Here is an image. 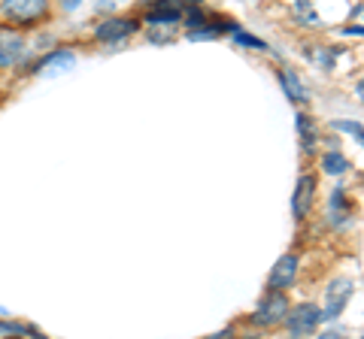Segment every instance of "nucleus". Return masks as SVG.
<instances>
[{
    "label": "nucleus",
    "mask_w": 364,
    "mask_h": 339,
    "mask_svg": "<svg viewBox=\"0 0 364 339\" xmlns=\"http://www.w3.org/2000/svg\"><path fill=\"white\" fill-rule=\"evenodd\" d=\"M331 128H337V130H346V133H352L361 145H364V124H358V121H331Z\"/></svg>",
    "instance_id": "obj_18"
},
{
    "label": "nucleus",
    "mask_w": 364,
    "mask_h": 339,
    "mask_svg": "<svg viewBox=\"0 0 364 339\" xmlns=\"http://www.w3.org/2000/svg\"><path fill=\"white\" fill-rule=\"evenodd\" d=\"M182 4H203V0H182Z\"/></svg>",
    "instance_id": "obj_22"
},
{
    "label": "nucleus",
    "mask_w": 364,
    "mask_h": 339,
    "mask_svg": "<svg viewBox=\"0 0 364 339\" xmlns=\"http://www.w3.org/2000/svg\"><path fill=\"white\" fill-rule=\"evenodd\" d=\"M279 82H282V88H286L289 100H294V104H301V100L310 97V94H306V85L301 82V76L294 73L291 67H282V70H279Z\"/></svg>",
    "instance_id": "obj_11"
},
{
    "label": "nucleus",
    "mask_w": 364,
    "mask_h": 339,
    "mask_svg": "<svg viewBox=\"0 0 364 339\" xmlns=\"http://www.w3.org/2000/svg\"><path fill=\"white\" fill-rule=\"evenodd\" d=\"M352 294H355V282L352 279H334V282H328V288H325V309H322V321H334L343 315L346 309V303L352 300Z\"/></svg>",
    "instance_id": "obj_6"
},
{
    "label": "nucleus",
    "mask_w": 364,
    "mask_h": 339,
    "mask_svg": "<svg viewBox=\"0 0 364 339\" xmlns=\"http://www.w3.org/2000/svg\"><path fill=\"white\" fill-rule=\"evenodd\" d=\"M79 4H82V0H61V9H64V13H73Z\"/></svg>",
    "instance_id": "obj_20"
},
{
    "label": "nucleus",
    "mask_w": 364,
    "mask_h": 339,
    "mask_svg": "<svg viewBox=\"0 0 364 339\" xmlns=\"http://www.w3.org/2000/svg\"><path fill=\"white\" fill-rule=\"evenodd\" d=\"M286 315H289L286 294H282V291H267L264 297L258 300L255 312L249 315V324H255V327H277V324L286 321Z\"/></svg>",
    "instance_id": "obj_4"
},
{
    "label": "nucleus",
    "mask_w": 364,
    "mask_h": 339,
    "mask_svg": "<svg viewBox=\"0 0 364 339\" xmlns=\"http://www.w3.org/2000/svg\"><path fill=\"white\" fill-rule=\"evenodd\" d=\"M52 18V0H0V21L31 30Z\"/></svg>",
    "instance_id": "obj_1"
},
{
    "label": "nucleus",
    "mask_w": 364,
    "mask_h": 339,
    "mask_svg": "<svg viewBox=\"0 0 364 339\" xmlns=\"http://www.w3.org/2000/svg\"><path fill=\"white\" fill-rule=\"evenodd\" d=\"M298 255H282L277 264H273L270 276H267V291H286L294 285L298 279Z\"/></svg>",
    "instance_id": "obj_9"
},
{
    "label": "nucleus",
    "mask_w": 364,
    "mask_h": 339,
    "mask_svg": "<svg viewBox=\"0 0 364 339\" xmlns=\"http://www.w3.org/2000/svg\"><path fill=\"white\" fill-rule=\"evenodd\" d=\"M140 28H143L140 18L109 16V18H104V21H97V28H95V43H100V46H122V43H128Z\"/></svg>",
    "instance_id": "obj_2"
},
{
    "label": "nucleus",
    "mask_w": 364,
    "mask_h": 339,
    "mask_svg": "<svg viewBox=\"0 0 364 339\" xmlns=\"http://www.w3.org/2000/svg\"><path fill=\"white\" fill-rule=\"evenodd\" d=\"M0 336H43L33 324H18V321H0Z\"/></svg>",
    "instance_id": "obj_16"
},
{
    "label": "nucleus",
    "mask_w": 364,
    "mask_h": 339,
    "mask_svg": "<svg viewBox=\"0 0 364 339\" xmlns=\"http://www.w3.org/2000/svg\"><path fill=\"white\" fill-rule=\"evenodd\" d=\"M73 67H76V52L64 46V49L49 52L46 58H40L28 73H33V76H52V73H67V70H73Z\"/></svg>",
    "instance_id": "obj_8"
},
{
    "label": "nucleus",
    "mask_w": 364,
    "mask_h": 339,
    "mask_svg": "<svg viewBox=\"0 0 364 339\" xmlns=\"http://www.w3.org/2000/svg\"><path fill=\"white\" fill-rule=\"evenodd\" d=\"M0 104H4V94H0Z\"/></svg>",
    "instance_id": "obj_23"
},
{
    "label": "nucleus",
    "mask_w": 364,
    "mask_h": 339,
    "mask_svg": "<svg viewBox=\"0 0 364 339\" xmlns=\"http://www.w3.org/2000/svg\"><path fill=\"white\" fill-rule=\"evenodd\" d=\"M313 197H316V176L313 173H304L294 185V194H291V216L294 218H306L313 209Z\"/></svg>",
    "instance_id": "obj_10"
},
{
    "label": "nucleus",
    "mask_w": 364,
    "mask_h": 339,
    "mask_svg": "<svg viewBox=\"0 0 364 339\" xmlns=\"http://www.w3.org/2000/svg\"><path fill=\"white\" fill-rule=\"evenodd\" d=\"M234 46H240V49H258V52H264V49H267V43H264V40H258V37H252V33H246L243 28H237V30H234Z\"/></svg>",
    "instance_id": "obj_17"
},
{
    "label": "nucleus",
    "mask_w": 364,
    "mask_h": 339,
    "mask_svg": "<svg viewBox=\"0 0 364 339\" xmlns=\"http://www.w3.org/2000/svg\"><path fill=\"white\" fill-rule=\"evenodd\" d=\"M328 212H331V224H343L352 218V206L346 203V188H334L331 200H328Z\"/></svg>",
    "instance_id": "obj_13"
},
{
    "label": "nucleus",
    "mask_w": 364,
    "mask_h": 339,
    "mask_svg": "<svg viewBox=\"0 0 364 339\" xmlns=\"http://www.w3.org/2000/svg\"><path fill=\"white\" fill-rule=\"evenodd\" d=\"M28 58V40L25 33L13 25L0 21V70H16Z\"/></svg>",
    "instance_id": "obj_3"
},
{
    "label": "nucleus",
    "mask_w": 364,
    "mask_h": 339,
    "mask_svg": "<svg viewBox=\"0 0 364 339\" xmlns=\"http://www.w3.org/2000/svg\"><path fill=\"white\" fill-rule=\"evenodd\" d=\"M182 9H186L182 0H149L140 21L146 28H176L182 21Z\"/></svg>",
    "instance_id": "obj_5"
},
{
    "label": "nucleus",
    "mask_w": 364,
    "mask_h": 339,
    "mask_svg": "<svg viewBox=\"0 0 364 339\" xmlns=\"http://www.w3.org/2000/svg\"><path fill=\"white\" fill-rule=\"evenodd\" d=\"M298 133L304 137V152L310 155L313 152V145H316V128H313V118L310 116H304V112H298Z\"/></svg>",
    "instance_id": "obj_15"
},
{
    "label": "nucleus",
    "mask_w": 364,
    "mask_h": 339,
    "mask_svg": "<svg viewBox=\"0 0 364 339\" xmlns=\"http://www.w3.org/2000/svg\"><path fill=\"white\" fill-rule=\"evenodd\" d=\"M322 170L328 176H343L349 170V157L340 155V152H325L322 155Z\"/></svg>",
    "instance_id": "obj_14"
},
{
    "label": "nucleus",
    "mask_w": 364,
    "mask_h": 339,
    "mask_svg": "<svg viewBox=\"0 0 364 339\" xmlns=\"http://www.w3.org/2000/svg\"><path fill=\"white\" fill-rule=\"evenodd\" d=\"M343 33H349V37H364V28L361 25H343Z\"/></svg>",
    "instance_id": "obj_19"
},
{
    "label": "nucleus",
    "mask_w": 364,
    "mask_h": 339,
    "mask_svg": "<svg viewBox=\"0 0 364 339\" xmlns=\"http://www.w3.org/2000/svg\"><path fill=\"white\" fill-rule=\"evenodd\" d=\"M304 55L318 67V70L328 73V70H334V61L340 58V49H331V46H306Z\"/></svg>",
    "instance_id": "obj_12"
},
{
    "label": "nucleus",
    "mask_w": 364,
    "mask_h": 339,
    "mask_svg": "<svg viewBox=\"0 0 364 339\" xmlns=\"http://www.w3.org/2000/svg\"><path fill=\"white\" fill-rule=\"evenodd\" d=\"M318 324H322V309L313 303H301L298 309H289L286 315V327L291 336H310Z\"/></svg>",
    "instance_id": "obj_7"
},
{
    "label": "nucleus",
    "mask_w": 364,
    "mask_h": 339,
    "mask_svg": "<svg viewBox=\"0 0 364 339\" xmlns=\"http://www.w3.org/2000/svg\"><path fill=\"white\" fill-rule=\"evenodd\" d=\"M355 97L361 100V104H364V76L358 79V85H355Z\"/></svg>",
    "instance_id": "obj_21"
}]
</instances>
